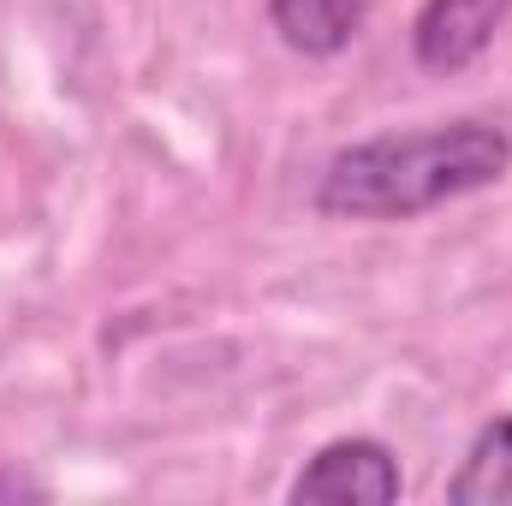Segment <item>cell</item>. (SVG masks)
<instances>
[{"mask_svg":"<svg viewBox=\"0 0 512 506\" xmlns=\"http://www.w3.org/2000/svg\"><path fill=\"white\" fill-rule=\"evenodd\" d=\"M512 173V131L501 120H447L387 131L340 149L316 179V209L340 221H411L453 197L489 191Z\"/></svg>","mask_w":512,"mask_h":506,"instance_id":"6da1fadb","label":"cell"},{"mask_svg":"<svg viewBox=\"0 0 512 506\" xmlns=\"http://www.w3.org/2000/svg\"><path fill=\"white\" fill-rule=\"evenodd\" d=\"M292 501H328V506H387L405 495V477H399V459L393 447L370 441V435H346V441H328L286 489Z\"/></svg>","mask_w":512,"mask_h":506,"instance_id":"7a4b0ae2","label":"cell"},{"mask_svg":"<svg viewBox=\"0 0 512 506\" xmlns=\"http://www.w3.org/2000/svg\"><path fill=\"white\" fill-rule=\"evenodd\" d=\"M24 495H42V489L24 483V477H0V501H24Z\"/></svg>","mask_w":512,"mask_h":506,"instance_id":"8992f818","label":"cell"},{"mask_svg":"<svg viewBox=\"0 0 512 506\" xmlns=\"http://www.w3.org/2000/svg\"><path fill=\"white\" fill-rule=\"evenodd\" d=\"M512 18V0H423L417 24H411V54L423 72H465L471 60H483V48L501 36Z\"/></svg>","mask_w":512,"mask_h":506,"instance_id":"3957f363","label":"cell"},{"mask_svg":"<svg viewBox=\"0 0 512 506\" xmlns=\"http://www.w3.org/2000/svg\"><path fill=\"white\" fill-rule=\"evenodd\" d=\"M447 501L453 506H512V417H495L489 429H477V441L465 447L459 471L447 477Z\"/></svg>","mask_w":512,"mask_h":506,"instance_id":"5b68a950","label":"cell"},{"mask_svg":"<svg viewBox=\"0 0 512 506\" xmlns=\"http://www.w3.org/2000/svg\"><path fill=\"white\" fill-rule=\"evenodd\" d=\"M370 0H268V24L304 60H334L358 42Z\"/></svg>","mask_w":512,"mask_h":506,"instance_id":"277c9868","label":"cell"}]
</instances>
